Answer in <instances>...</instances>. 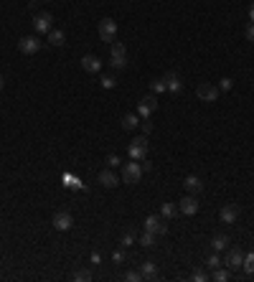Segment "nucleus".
<instances>
[{
    "instance_id": "25",
    "label": "nucleus",
    "mask_w": 254,
    "mask_h": 282,
    "mask_svg": "<svg viewBox=\"0 0 254 282\" xmlns=\"http://www.w3.org/2000/svg\"><path fill=\"white\" fill-rule=\"evenodd\" d=\"M140 244H142V247H155V234L145 229V234L140 236Z\"/></svg>"
},
{
    "instance_id": "11",
    "label": "nucleus",
    "mask_w": 254,
    "mask_h": 282,
    "mask_svg": "<svg viewBox=\"0 0 254 282\" xmlns=\"http://www.w3.org/2000/svg\"><path fill=\"white\" fill-rule=\"evenodd\" d=\"M178 211H181V214H186V216H193V214H196L198 211V201H196V196H186V198H181V201H178Z\"/></svg>"
},
{
    "instance_id": "12",
    "label": "nucleus",
    "mask_w": 254,
    "mask_h": 282,
    "mask_svg": "<svg viewBox=\"0 0 254 282\" xmlns=\"http://www.w3.org/2000/svg\"><path fill=\"white\" fill-rule=\"evenodd\" d=\"M163 79H166L168 92H173V94H178V92L183 89V79H181V74H178V71H168Z\"/></svg>"
},
{
    "instance_id": "26",
    "label": "nucleus",
    "mask_w": 254,
    "mask_h": 282,
    "mask_svg": "<svg viewBox=\"0 0 254 282\" xmlns=\"http://www.w3.org/2000/svg\"><path fill=\"white\" fill-rule=\"evenodd\" d=\"M150 86H153V92H155V94H160V92H168L166 79H153V82H150Z\"/></svg>"
},
{
    "instance_id": "35",
    "label": "nucleus",
    "mask_w": 254,
    "mask_h": 282,
    "mask_svg": "<svg viewBox=\"0 0 254 282\" xmlns=\"http://www.w3.org/2000/svg\"><path fill=\"white\" fill-rule=\"evenodd\" d=\"M112 262H114V264H122V262H125V252H122V249H117L114 254H112Z\"/></svg>"
},
{
    "instance_id": "29",
    "label": "nucleus",
    "mask_w": 254,
    "mask_h": 282,
    "mask_svg": "<svg viewBox=\"0 0 254 282\" xmlns=\"http://www.w3.org/2000/svg\"><path fill=\"white\" fill-rule=\"evenodd\" d=\"M112 56H127V46L125 43H114L112 41Z\"/></svg>"
},
{
    "instance_id": "18",
    "label": "nucleus",
    "mask_w": 254,
    "mask_h": 282,
    "mask_svg": "<svg viewBox=\"0 0 254 282\" xmlns=\"http://www.w3.org/2000/svg\"><path fill=\"white\" fill-rule=\"evenodd\" d=\"M211 249H214V252H224V249H229V236H226V234H216L214 239H211Z\"/></svg>"
},
{
    "instance_id": "40",
    "label": "nucleus",
    "mask_w": 254,
    "mask_h": 282,
    "mask_svg": "<svg viewBox=\"0 0 254 282\" xmlns=\"http://www.w3.org/2000/svg\"><path fill=\"white\" fill-rule=\"evenodd\" d=\"M249 21L254 23V3H252V8H249Z\"/></svg>"
},
{
    "instance_id": "38",
    "label": "nucleus",
    "mask_w": 254,
    "mask_h": 282,
    "mask_svg": "<svg viewBox=\"0 0 254 282\" xmlns=\"http://www.w3.org/2000/svg\"><path fill=\"white\" fill-rule=\"evenodd\" d=\"M150 130H153V122H150V120H142V132L147 135V132H150Z\"/></svg>"
},
{
    "instance_id": "19",
    "label": "nucleus",
    "mask_w": 254,
    "mask_h": 282,
    "mask_svg": "<svg viewBox=\"0 0 254 282\" xmlns=\"http://www.w3.org/2000/svg\"><path fill=\"white\" fill-rule=\"evenodd\" d=\"M49 43H51V46H64V43H66L64 31H54V28H51V31H49Z\"/></svg>"
},
{
    "instance_id": "23",
    "label": "nucleus",
    "mask_w": 254,
    "mask_h": 282,
    "mask_svg": "<svg viewBox=\"0 0 254 282\" xmlns=\"http://www.w3.org/2000/svg\"><path fill=\"white\" fill-rule=\"evenodd\" d=\"M107 64H110L112 69L119 71V69H125V66H127V56H110V61H107Z\"/></svg>"
},
{
    "instance_id": "32",
    "label": "nucleus",
    "mask_w": 254,
    "mask_h": 282,
    "mask_svg": "<svg viewBox=\"0 0 254 282\" xmlns=\"http://www.w3.org/2000/svg\"><path fill=\"white\" fill-rule=\"evenodd\" d=\"M74 280H79V282H89V280H92V272H89V270H79V272H74Z\"/></svg>"
},
{
    "instance_id": "27",
    "label": "nucleus",
    "mask_w": 254,
    "mask_h": 282,
    "mask_svg": "<svg viewBox=\"0 0 254 282\" xmlns=\"http://www.w3.org/2000/svg\"><path fill=\"white\" fill-rule=\"evenodd\" d=\"M206 264H208V270H216V267H221V257L214 252V254H208V257H206Z\"/></svg>"
},
{
    "instance_id": "5",
    "label": "nucleus",
    "mask_w": 254,
    "mask_h": 282,
    "mask_svg": "<svg viewBox=\"0 0 254 282\" xmlns=\"http://www.w3.org/2000/svg\"><path fill=\"white\" fill-rule=\"evenodd\" d=\"M114 36H117V23H114L112 18L99 21V38H102V41H107V43H112Z\"/></svg>"
},
{
    "instance_id": "15",
    "label": "nucleus",
    "mask_w": 254,
    "mask_h": 282,
    "mask_svg": "<svg viewBox=\"0 0 254 282\" xmlns=\"http://www.w3.org/2000/svg\"><path fill=\"white\" fill-rule=\"evenodd\" d=\"M82 69H84V71H89V74H97V71L102 69V61H99V56H94V54L84 56V58H82Z\"/></svg>"
},
{
    "instance_id": "17",
    "label": "nucleus",
    "mask_w": 254,
    "mask_h": 282,
    "mask_svg": "<svg viewBox=\"0 0 254 282\" xmlns=\"http://www.w3.org/2000/svg\"><path fill=\"white\" fill-rule=\"evenodd\" d=\"M140 275H142V280H155V277H158L155 262H142V264H140Z\"/></svg>"
},
{
    "instance_id": "1",
    "label": "nucleus",
    "mask_w": 254,
    "mask_h": 282,
    "mask_svg": "<svg viewBox=\"0 0 254 282\" xmlns=\"http://www.w3.org/2000/svg\"><path fill=\"white\" fill-rule=\"evenodd\" d=\"M142 166H140V163L138 160H132V163H127V166H125V170H122V181L127 183V186H135L138 181H140V178H142Z\"/></svg>"
},
{
    "instance_id": "31",
    "label": "nucleus",
    "mask_w": 254,
    "mask_h": 282,
    "mask_svg": "<svg viewBox=\"0 0 254 282\" xmlns=\"http://www.w3.org/2000/svg\"><path fill=\"white\" fill-rule=\"evenodd\" d=\"M132 242H135V236H132L130 231H125L122 236H119V247H130Z\"/></svg>"
},
{
    "instance_id": "13",
    "label": "nucleus",
    "mask_w": 254,
    "mask_h": 282,
    "mask_svg": "<svg viewBox=\"0 0 254 282\" xmlns=\"http://www.w3.org/2000/svg\"><path fill=\"white\" fill-rule=\"evenodd\" d=\"M236 216H239V209L234 203H226L224 209L219 211V219H221V224H234L236 221Z\"/></svg>"
},
{
    "instance_id": "3",
    "label": "nucleus",
    "mask_w": 254,
    "mask_h": 282,
    "mask_svg": "<svg viewBox=\"0 0 254 282\" xmlns=\"http://www.w3.org/2000/svg\"><path fill=\"white\" fill-rule=\"evenodd\" d=\"M18 51L26 54V56L38 54V51H41V41H38V36H23V38L18 41Z\"/></svg>"
},
{
    "instance_id": "36",
    "label": "nucleus",
    "mask_w": 254,
    "mask_h": 282,
    "mask_svg": "<svg viewBox=\"0 0 254 282\" xmlns=\"http://www.w3.org/2000/svg\"><path fill=\"white\" fill-rule=\"evenodd\" d=\"M119 163H122V160H119V155H114V153H112V155L107 158V166H110V168H117Z\"/></svg>"
},
{
    "instance_id": "20",
    "label": "nucleus",
    "mask_w": 254,
    "mask_h": 282,
    "mask_svg": "<svg viewBox=\"0 0 254 282\" xmlns=\"http://www.w3.org/2000/svg\"><path fill=\"white\" fill-rule=\"evenodd\" d=\"M140 125V114H125L122 117V130H135Z\"/></svg>"
},
{
    "instance_id": "21",
    "label": "nucleus",
    "mask_w": 254,
    "mask_h": 282,
    "mask_svg": "<svg viewBox=\"0 0 254 282\" xmlns=\"http://www.w3.org/2000/svg\"><path fill=\"white\" fill-rule=\"evenodd\" d=\"M160 216H163V219H173V216H178V206L170 203V201H168V203H163V206H160Z\"/></svg>"
},
{
    "instance_id": "41",
    "label": "nucleus",
    "mask_w": 254,
    "mask_h": 282,
    "mask_svg": "<svg viewBox=\"0 0 254 282\" xmlns=\"http://www.w3.org/2000/svg\"><path fill=\"white\" fill-rule=\"evenodd\" d=\"M5 86V79H3V74H0V89H3Z\"/></svg>"
},
{
    "instance_id": "14",
    "label": "nucleus",
    "mask_w": 254,
    "mask_h": 282,
    "mask_svg": "<svg viewBox=\"0 0 254 282\" xmlns=\"http://www.w3.org/2000/svg\"><path fill=\"white\" fill-rule=\"evenodd\" d=\"M183 186H186V191H188L191 196H196V194H201V191H203V181H201L198 175H186Z\"/></svg>"
},
{
    "instance_id": "7",
    "label": "nucleus",
    "mask_w": 254,
    "mask_h": 282,
    "mask_svg": "<svg viewBox=\"0 0 254 282\" xmlns=\"http://www.w3.org/2000/svg\"><path fill=\"white\" fill-rule=\"evenodd\" d=\"M242 262H244V252L242 249H229L226 252V259H224V264H226V270H242Z\"/></svg>"
},
{
    "instance_id": "33",
    "label": "nucleus",
    "mask_w": 254,
    "mask_h": 282,
    "mask_svg": "<svg viewBox=\"0 0 254 282\" xmlns=\"http://www.w3.org/2000/svg\"><path fill=\"white\" fill-rule=\"evenodd\" d=\"M231 84H234V82H231L229 77H224V79L219 82V92H229V89H231Z\"/></svg>"
},
{
    "instance_id": "42",
    "label": "nucleus",
    "mask_w": 254,
    "mask_h": 282,
    "mask_svg": "<svg viewBox=\"0 0 254 282\" xmlns=\"http://www.w3.org/2000/svg\"><path fill=\"white\" fill-rule=\"evenodd\" d=\"M43 3H49V0H43Z\"/></svg>"
},
{
    "instance_id": "8",
    "label": "nucleus",
    "mask_w": 254,
    "mask_h": 282,
    "mask_svg": "<svg viewBox=\"0 0 254 282\" xmlns=\"http://www.w3.org/2000/svg\"><path fill=\"white\" fill-rule=\"evenodd\" d=\"M51 224H54V229H56V231H69V229H71V224H74V219H71V214H69V211H56Z\"/></svg>"
},
{
    "instance_id": "22",
    "label": "nucleus",
    "mask_w": 254,
    "mask_h": 282,
    "mask_svg": "<svg viewBox=\"0 0 254 282\" xmlns=\"http://www.w3.org/2000/svg\"><path fill=\"white\" fill-rule=\"evenodd\" d=\"M242 270H244L247 275H252V272H254V252H247V254H244V262H242Z\"/></svg>"
},
{
    "instance_id": "16",
    "label": "nucleus",
    "mask_w": 254,
    "mask_h": 282,
    "mask_svg": "<svg viewBox=\"0 0 254 282\" xmlns=\"http://www.w3.org/2000/svg\"><path fill=\"white\" fill-rule=\"evenodd\" d=\"M99 183H102L104 188H114V186H119L117 175H114L112 170H102V173H99Z\"/></svg>"
},
{
    "instance_id": "34",
    "label": "nucleus",
    "mask_w": 254,
    "mask_h": 282,
    "mask_svg": "<svg viewBox=\"0 0 254 282\" xmlns=\"http://www.w3.org/2000/svg\"><path fill=\"white\" fill-rule=\"evenodd\" d=\"M191 280H193V282H206V280H208V275H206L203 270H196V272L191 275Z\"/></svg>"
},
{
    "instance_id": "9",
    "label": "nucleus",
    "mask_w": 254,
    "mask_h": 282,
    "mask_svg": "<svg viewBox=\"0 0 254 282\" xmlns=\"http://www.w3.org/2000/svg\"><path fill=\"white\" fill-rule=\"evenodd\" d=\"M51 26H54V16H51V13H38V16L33 18L36 33H49V31H51Z\"/></svg>"
},
{
    "instance_id": "39",
    "label": "nucleus",
    "mask_w": 254,
    "mask_h": 282,
    "mask_svg": "<svg viewBox=\"0 0 254 282\" xmlns=\"http://www.w3.org/2000/svg\"><path fill=\"white\" fill-rule=\"evenodd\" d=\"M102 262V254H99V252H94V254H92V264H99Z\"/></svg>"
},
{
    "instance_id": "10",
    "label": "nucleus",
    "mask_w": 254,
    "mask_h": 282,
    "mask_svg": "<svg viewBox=\"0 0 254 282\" xmlns=\"http://www.w3.org/2000/svg\"><path fill=\"white\" fill-rule=\"evenodd\" d=\"M145 229H147V231H153L155 236L168 234V224H166V221H163L160 216H147V219H145Z\"/></svg>"
},
{
    "instance_id": "2",
    "label": "nucleus",
    "mask_w": 254,
    "mask_h": 282,
    "mask_svg": "<svg viewBox=\"0 0 254 282\" xmlns=\"http://www.w3.org/2000/svg\"><path fill=\"white\" fill-rule=\"evenodd\" d=\"M127 155L132 158V160H138V163H142L145 158H147V138H135L130 142V150H127Z\"/></svg>"
},
{
    "instance_id": "30",
    "label": "nucleus",
    "mask_w": 254,
    "mask_h": 282,
    "mask_svg": "<svg viewBox=\"0 0 254 282\" xmlns=\"http://www.w3.org/2000/svg\"><path fill=\"white\" fill-rule=\"evenodd\" d=\"M125 280H127V282H140L142 275H140L138 270H127V272H125Z\"/></svg>"
},
{
    "instance_id": "24",
    "label": "nucleus",
    "mask_w": 254,
    "mask_h": 282,
    "mask_svg": "<svg viewBox=\"0 0 254 282\" xmlns=\"http://www.w3.org/2000/svg\"><path fill=\"white\" fill-rule=\"evenodd\" d=\"M99 84H102L104 89H114V86H117V77H112V74H104V77L99 79Z\"/></svg>"
},
{
    "instance_id": "37",
    "label": "nucleus",
    "mask_w": 254,
    "mask_h": 282,
    "mask_svg": "<svg viewBox=\"0 0 254 282\" xmlns=\"http://www.w3.org/2000/svg\"><path fill=\"white\" fill-rule=\"evenodd\" d=\"M244 36H247V41H252V43H254V23H249V26H247Z\"/></svg>"
},
{
    "instance_id": "6",
    "label": "nucleus",
    "mask_w": 254,
    "mask_h": 282,
    "mask_svg": "<svg viewBox=\"0 0 254 282\" xmlns=\"http://www.w3.org/2000/svg\"><path fill=\"white\" fill-rule=\"evenodd\" d=\"M196 94H198L201 102H216V99H219V86L208 84V82H201L198 89H196Z\"/></svg>"
},
{
    "instance_id": "4",
    "label": "nucleus",
    "mask_w": 254,
    "mask_h": 282,
    "mask_svg": "<svg viewBox=\"0 0 254 282\" xmlns=\"http://www.w3.org/2000/svg\"><path fill=\"white\" fill-rule=\"evenodd\" d=\"M155 107H158V97H155V94L142 97V99L138 102V114H140V120H147V117L155 112Z\"/></svg>"
},
{
    "instance_id": "28",
    "label": "nucleus",
    "mask_w": 254,
    "mask_h": 282,
    "mask_svg": "<svg viewBox=\"0 0 254 282\" xmlns=\"http://www.w3.org/2000/svg\"><path fill=\"white\" fill-rule=\"evenodd\" d=\"M229 275H231V270H219V267L214 270V280H216V282H226Z\"/></svg>"
}]
</instances>
